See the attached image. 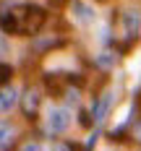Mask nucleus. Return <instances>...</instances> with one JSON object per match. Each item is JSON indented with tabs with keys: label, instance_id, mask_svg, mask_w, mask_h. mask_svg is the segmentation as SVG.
<instances>
[{
	"label": "nucleus",
	"instance_id": "obj_1",
	"mask_svg": "<svg viewBox=\"0 0 141 151\" xmlns=\"http://www.w3.org/2000/svg\"><path fill=\"white\" fill-rule=\"evenodd\" d=\"M47 21V11L34 3H21L0 13V31L3 34H21V37H37Z\"/></svg>",
	"mask_w": 141,
	"mask_h": 151
},
{
	"label": "nucleus",
	"instance_id": "obj_2",
	"mask_svg": "<svg viewBox=\"0 0 141 151\" xmlns=\"http://www.w3.org/2000/svg\"><path fill=\"white\" fill-rule=\"evenodd\" d=\"M141 34V13L139 11H133V8H128L120 13V37H123L125 47L133 45L136 39H139Z\"/></svg>",
	"mask_w": 141,
	"mask_h": 151
},
{
	"label": "nucleus",
	"instance_id": "obj_3",
	"mask_svg": "<svg viewBox=\"0 0 141 151\" xmlns=\"http://www.w3.org/2000/svg\"><path fill=\"white\" fill-rule=\"evenodd\" d=\"M18 104H21V112H24L26 120H37L39 104H42V94H39V89H37V86H26L24 94H21V99H18Z\"/></svg>",
	"mask_w": 141,
	"mask_h": 151
},
{
	"label": "nucleus",
	"instance_id": "obj_4",
	"mask_svg": "<svg viewBox=\"0 0 141 151\" xmlns=\"http://www.w3.org/2000/svg\"><path fill=\"white\" fill-rule=\"evenodd\" d=\"M112 104H115V94H112V91H102V94L97 96L94 109H92V117H94V122H97V125H102V122L107 120Z\"/></svg>",
	"mask_w": 141,
	"mask_h": 151
},
{
	"label": "nucleus",
	"instance_id": "obj_5",
	"mask_svg": "<svg viewBox=\"0 0 141 151\" xmlns=\"http://www.w3.org/2000/svg\"><path fill=\"white\" fill-rule=\"evenodd\" d=\"M71 128V112L60 107V109H52L50 112V117H47V130L52 133V136H58V133H65Z\"/></svg>",
	"mask_w": 141,
	"mask_h": 151
},
{
	"label": "nucleus",
	"instance_id": "obj_6",
	"mask_svg": "<svg viewBox=\"0 0 141 151\" xmlns=\"http://www.w3.org/2000/svg\"><path fill=\"white\" fill-rule=\"evenodd\" d=\"M65 45V39L58 37V34H37L34 37V42H31V50L37 52V55H45L50 50H58V47Z\"/></svg>",
	"mask_w": 141,
	"mask_h": 151
},
{
	"label": "nucleus",
	"instance_id": "obj_7",
	"mask_svg": "<svg viewBox=\"0 0 141 151\" xmlns=\"http://www.w3.org/2000/svg\"><path fill=\"white\" fill-rule=\"evenodd\" d=\"M16 136H18V130H16L13 122L11 120H0V151H13Z\"/></svg>",
	"mask_w": 141,
	"mask_h": 151
},
{
	"label": "nucleus",
	"instance_id": "obj_8",
	"mask_svg": "<svg viewBox=\"0 0 141 151\" xmlns=\"http://www.w3.org/2000/svg\"><path fill=\"white\" fill-rule=\"evenodd\" d=\"M18 99H21V94L13 86H0V112H11Z\"/></svg>",
	"mask_w": 141,
	"mask_h": 151
},
{
	"label": "nucleus",
	"instance_id": "obj_9",
	"mask_svg": "<svg viewBox=\"0 0 141 151\" xmlns=\"http://www.w3.org/2000/svg\"><path fill=\"white\" fill-rule=\"evenodd\" d=\"M71 11H73V18H76L81 26H89V24L94 21V11L86 5V3H81V0H73Z\"/></svg>",
	"mask_w": 141,
	"mask_h": 151
},
{
	"label": "nucleus",
	"instance_id": "obj_10",
	"mask_svg": "<svg viewBox=\"0 0 141 151\" xmlns=\"http://www.w3.org/2000/svg\"><path fill=\"white\" fill-rule=\"evenodd\" d=\"M115 60H118V55H115L112 50H102L99 58H97V65H99L102 70H110V68L115 65Z\"/></svg>",
	"mask_w": 141,
	"mask_h": 151
},
{
	"label": "nucleus",
	"instance_id": "obj_11",
	"mask_svg": "<svg viewBox=\"0 0 141 151\" xmlns=\"http://www.w3.org/2000/svg\"><path fill=\"white\" fill-rule=\"evenodd\" d=\"M50 151H81L76 143H71V141H52V146Z\"/></svg>",
	"mask_w": 141,
	"mask_h": 151
},
{
	"label": "nucleus",
	"instance_id": "obj_12",
	"mask_svg": "<svg viewBox=\"0 0 141 151\" xmlns=\"http://www.w3.org/2000/svg\"><path fill=\"white\" fill-rule=\"evenodd\" d=\"M11 76H13V68L8 63H0V86H5L11 81Z\"/></svg>",
	"mask_w": 141,
	"mask_h": 151
},
{
	"label": "nucleus",
	"instance_id": "obj_13",
	"mask_svg": "<svg viewBox=\"0 0 141 151\" xmlns=\"http://www.w3.org/2000/svg\"><path fill=\"white\" fill-rule=\"evenodd\" d=\"M18 151H42V143H39L37 138H29V141H24V143L18 146Z\"/></svg>",
	"mask_w": 141,
	"mask_h": 151
},
{
	"label": "nucleus",
	"instance_id": "obj_14",
	"mask_svg": "<svg viewBox=\"0 0 141 151\" xmlns=\"http://www.w3.org/2000/svg\"><path fill=\"white\" fill-rule=\"evenodd\" d=\"M78 122H81L84 128H92V125H94L92 112H89V109H78Z\"/></svg>",
	"mask_w": 141,
	"mask_h": 151
},
{
	"label": "nucleus",
	"instance_id": "obj_15",
	"mask_svg": "<svg viewBox=\"0 0 141 151\" xmlns=\"http://www.w3.org/2000/svg\"><path fill=\"white\" fill-rule=\"evenodd\" d=\"M131 138H133V141H136V143L141 146V120L133 122V128H131Z\"/></svg>",
	"mask_w": 141,
	"mask_h": 151
},
{
	"label": "nucleus",
	"instance_id": "obj_16",
	"mask_svg": "<svg viewBox=\"0 0 141 151\" xmlns=\"http://www.w3.org/2000/svg\"><path fill=\"white\" fill-rule=\"evenodd\" d=\"M3 52H5V42L0 39V55H3Z\"/></svg>",
	"mask_w": 141,
	"mask_h": 151
},
{
	"label": "nucleus",
	"instance_id": "obj_17",
	"mask_svg": "<svg viewBox=\"0 0 141 151\" xmlns=\"http://www.w3.org/2000/svg\"><path fill=\"white\" fill-rule=\"evenodd\" d=\"M50 3H52V5H63V0H50Z\"/></svg>",
	"mask_w": 141,
	"mask_h": 151
}]
</instances>
